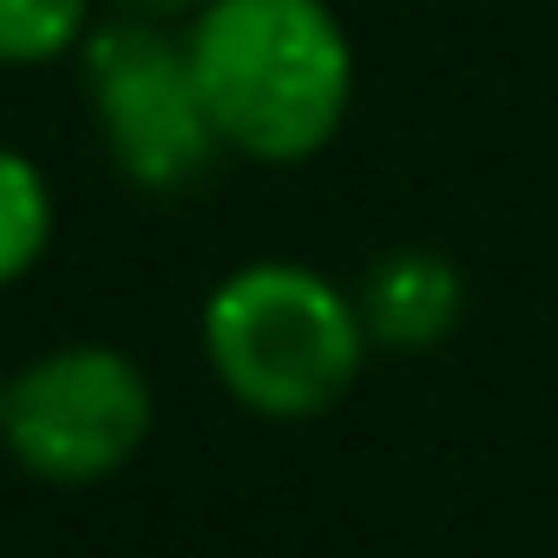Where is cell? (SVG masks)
Segmentation results:
<instances>
[{
	"instance_id": "6da1fadb",
	"label": "cell",
	"mask_w": 558,
	"mask_h": 558,
	"mask_svg": "<svg viewBox=\"0 0 558 558\" xmlns=\"http://www.w3.org/2000/svg\"><path fill=\"white\" fill-rule=\"evenodd\" d=\"M184 47L223 151L303 165L349 119L355 47L329 0H204Z\"/></svg>"
},
{
	"instance_id": "7a4b0ae2",
	"label": "cell",
	"mask_w": 558,
	"mask_h": 558,
	"mask_svg": "<svg viewBox=\"0 0 558 558\" xmlns=\"http://www.w3.org/2000/svg\"><path fill=\"white\" fill-rule=\"evenodd\" d=\"M368 355V323L323 269L263 256L230 269L204 303V362L217 388L263 421L329 414Z\"/></svg>"
},
{
	"instance_id": "3957f363",
	"label": "cell",
	"mask_w": 558,
	"mask_h": 558,
	"mask_svg": "<svg viewBox=\"0 0 558 558\" xmlns=\"http://www.w3.org/2000/svg\"><path fill=\"white\" fill-rule=\"evenodd\" d=\"M151 434V381L106 342H73L27 362L8 388L0 440L47 486L112 480Z\"/></svg>"
},
{
	"instance_id": "277c9868",
	"label": "cell",
	"mask_w": 558,
	"mask_h": 558,
	"mask_svg": "<svg viewBox=\"0 0 558 558\" xmlns=\"http://www.w3.org/2000/svg\"><path fill=\"white\" fill-rule=\"evenodd\" d=\"M86 93H93L112 165L138 191H184L223 151L204 86H197V66H191V47L158 34L145 14L93 27Z\"/></svg>"
},
{
	"instance_id": "5b68a950",
	"label": "cell",
	"mask_w": 558,
	"mask_h": 558,
	"mask_svg": "<svg viewBox=\"0 0 558 558\" xmlns=\"http://www.w3.org/2000/svg\"><path fill=\"white\" fill-rule=\"evenodd\" d=\"M355 310L368 323V342L414 355V349H434V342H447L460 329L466 276L440 250H388V256L368 263Z\"/></svg>"
},
{
	"instance_id": "8992f818",
	"label": "cell",
	"mask_w": 558,
	"mask_h": 558,
	"mask_svg": "<svg viewBox=\"0 0 558 558\" xmlns=\"http://www.w3.org/2000/svg\"><path fill=\"white\" fill-rule=\"evenodd\" d=\"M53 243V191L40 178V165L14 145H0V290L47 256Z\"/></svg>"
},
{
	"instance_id": "52a82bcc",
	"label": "cell",
	"mask_w": 558,
	"mask_h": 558,
	"mask_svg": "<svg viewBox=\"0 0 558 558\" xmlns=\"http://www.w3.org/2000/svg\"><path fill=\"white\" fill-rule=\"evenodd\" d=\"M93 40V0H0V66H53Z\"/></svg>"
},
{
	"instance_id": "ba28073f",
	"label": "cell",
	"mask_w": 558,
	"mask_h": 558,
	"mask_svg": "<svg viewBox=\"0 0 558 558\" xmlns=\"http://www.w3.org/2000/svg\"><path fill=\"white\" fill-rule=\"evenodd\" d=\"M119 8H132V14L158 21V14H191V8H204V0H119Z\"/></svg>"
},
{
	"instance_id": "9c48e42d",
	"label": "cell",
	"mask_w": 558,
	"mask_h": 558,
	"mask_svg": "<svg viewBox=\"0 0 558 558\" xmlns=\"http://www.w3.org/2000/svg\"><path fill=\"white\" fill-rule=\"evenodd\" d=\"M8 388H14V375H0V421H8Z\"/></svg>"
}]
</instances>
